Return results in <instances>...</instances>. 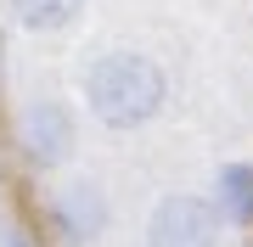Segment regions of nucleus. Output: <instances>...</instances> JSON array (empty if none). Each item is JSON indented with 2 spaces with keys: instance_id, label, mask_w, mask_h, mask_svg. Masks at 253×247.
Instances as JSON below:
<instances>
[{
  "instance_id": "obj_5",
  "label": "nucleus",
  "mask_w": 253,
  "mask_h": 247,
  "mask_svg": "<svg viewBox=\"0 0 253 247\" xmlns=\"http://www.w3.org/2000/svg\"><path fill=\"white\" fill-rule=\"evenodd\" d=\"M219 208L231 213V225H253V163L219 169Z\"/></svg>"
},
{
  "instance_id": "obj_2",
  "label": "nucleus",
  "mask_w": 253,
  "mask_h": 247,
  "mask_svg": "<svg viewBox=\"0 0 253 247\" xmlns=\"http://www.w3.org/2000/svg\"><path fill=\"white\" fill-rule=\"evenodd\" d=\"M152 247H214L219 242V213L203 197H163L152 225H146Z\"/></svg>"
},
{
  "instance_id": "obj_4",
  "label": "nucleus",
  "mask_w": 253,
  "mask_h": 247,
  "mask_svg": "<svg viewBox=\"0 0 253 247\" xmlns=\"http://www.w3.org/2000/svg\"><path fill=\"white\" fill-rule=\"evenodd\" d=\"M56 225H62V236L73 247L96 242L101 225H107V208H101V191L96 185H68L62 197H56Z\"/></svg>"
},
{
  "instance_id": "obj_1",
  "label": "nucleus",
  "mask_w": 253,
  "mask_h": 247,
  "mask_svg": "<svg viewBox=\"0 0 253 247\" xmlns=\"http://www.w3.org/2000/svg\"><path fill=\"white\" fill-rule=\"evenodd\" d=\"M84 101L107 129H135L163 107V73L135 51H107L84 73Z\"/></svg>"
},
{
  "instance_id": "obj_3",
  "label": "nucleus",
  "mask_w": 253,
  "mask_h": 247,
  "mask_svg": "<svg viewBox=\"0 0 253 247\" xmlns=\"http://www.w3.org/2000/svg\"><path fill=\"white\" fill-rule=\"evenodd\" d=\"M23 152L34 157V163H62V157L73 152V118H68V107H56V101L28 107V118H23Z\"/></svg>"
},
{
  "instance_id": "obj_6",
  "label": "nucleus",
  "mask_w": 253,
  "mask_h": 247,
  "mask_svg": "<svg viewBox=\"0 0 253 247\" xmlns=\"http://www.w3.org/2000/svg\"><path fill=\"white\" fill-rule=\"evenodd\" d=\"M84 0H11V11H17V23L28 28H68L79 17Z\"/></svg>"
},
{
  "instance_id": "obj_7",
  "label": "nucleus",
  "mask_w": 253,
  "mask_h": 247,
  "mask_svg": "<svg viewBox=\"0 0 253 247\" xmlns=\"http://www.w3.org/2000/svg\"><path fill=\"white\" fill-rule=\"evenodd\" d=\"M0 247H28V236H23L17 225H6V230H0Z\"/></svg>"
}]
</instances>
